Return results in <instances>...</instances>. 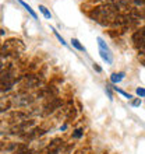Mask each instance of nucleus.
I'll return each instance as SVG.
<instances>
[{
  "label": "nucleus",
  "instance_id": "nucleus-1",
  "mask_svg": "<svg viewBox=\"0 0 145 154\" xmlns=\"http://www.w3.org/2000/svg\"><path fill=\"white\" fill-rule=\"evenodd\" d=\"M61 104H63V101H61L60 98H55V97H50V101L45 105V115H49L52 114L55 109H57V108H60Z\"/></svg>",
  "mask_w": 145,
  "mask_h": 154
},
{
  "label": "nucleus",
  "instance_id": "nucleus-2",
  "mask_svg": "<svg viewBox=\"0 0 145 154\" xmlns=\"http://www.w3.org/2000/svg\"><path fill=\"white\" fill-rule=\"evenodd\" d=\"M144 39H145V27L141 29H138V31H135L133 35V41L135 42V45H140V46H141Z\"/></svg>",
  "mask_w": 145,
  "mask_h": 154
},
{
  "label": "nucleus",
  "instance_id": "nucleus-3",
  "mask_svg": "<svg viewBox=\"0 0 145 154\" xmlns=\"http://www.w3.org/2000/svg\"><path fill=\"white\" fill-rule=\"evenodd\" d=\"M99 53H101L102 59H103L106 63H109V65H110V63L113 62V57H112V53H110V52H106V51H102V49H101V51H99Z\"/></svg>",
  "mask_w": 145,
  "mask_h": 154
},
{
  "label": "nucleus",
  "instance_id": "nucleus-4",
  "mask_svg": "<svg viewBox=\"0 0 145 154\" xmlns=\"http://www.w3.org/2000/svg\"><path fill=\"white\" fill-rule=\"evenodd\" d=\"M123 79H124V73H123V72H120V73H113L112 76H110V81L114 83V84H116V83H120Z\"/></svg>",
  "mask_w": 145,
  "mask_h": 154
},
{
  "label": "nucleus",
  "instance_id": "nucleus-5",
  "mask_svg": "<svg viewBox=\"0 0 145 154\" xmlns=\"http://www.w3.org/2000/svg\"><path fill=\"white\" fill-rule=\"evenodd\" d=\"M20 3H21V6H24V8H25V10H27V11L29 13V14H31V16L34 17V18H35V20H36V18H38V17H36V13L34 11L32 8H31V6H29V4H27V3H25V2H22V0H20Z\"/></svg>",
  "mask_w": 145,
  "mask_h": 154
},
{
  "label": "nucleus",
  "instance_id": "nucleus-6",
  "mask_svg": "<svg viewBox=\"0 0 145 154\" xmlns=\"http://www.w3.org/2000/svg\"><path fill=\"white\" fill-rule=\"evenodd\" d=\"M71 44H72V46H74L75 49H78V51H82V52H85V48L80 44V41H78V39L72 38V39H71Z\"/></svg>",
  "mask_w": 145,
  "mask_h": 154
},
{
  "label": "nucleus",
  "instance_id": "nucleus-7",
  "mask_svg": "<svg viewBox=\"0 0 145 154\" xmlns=\"http://www.w3.org/2000/svg\"><path fill=\"white\" fill-rule=\"evenodd\" d=\"M98 45H99V48L102 49V51H106V52H110V49H109V46L108 45H106V42L103 39H102V38H98Z\"/></svg>",
  "mask_w": 145,
  "mask_h": 154
},
{
  "label": "nucleus",
  "instance_id": "nucleus-8",
  "mask_svg": "<svg viewBox=\"0 0 145 154\" xmlns=\"http://www.w3.org/2000/svg\"><path fill=\"white\" fill-rule=\"evenodd\" d=\"M39 10H40V13H42V14L46 17V18H52V14H50V11H49V10L45 7V6H42V4H40V6H39Z\"/></svg>",
  "mask_w": 145,
  "mask_h": 154
},
{
  "label": "nucleus",
  "instance_id": "nucleus-9",
  "mask_svg": "<svg viewBox=\"0 0 145 154\" xmlns=\"http://www.w3.org/2000/svg\"><path fill=\"white\" fill-rule=\"evenodd\" d=\"M67 111H69V114H67V122H69V121H71V119L75 118L77 111H75V108H69Z\"/></svg>",
  "mask_w": 145,
  "mask_h": 154
},
{
  "label": "nucleus",
  "instance_id": "nucleus-10",
  "mask_svg": "<svg viewBox=\"0 0 145 154\" xmlns=\"http://www.w3.org/2000/svg\"><path fill=\"white\" fill-rule=\"evenodd\" d=\"M16 154H32V151L28 150L27 146H20V149H18V151Z\"/></svg>",
  "mask_w": 145,
  "mask_h": 154
},
{
  "label": "nucleus",
  "instance_id": "nucleus-11",
  "mask_svg": "<svg viewBox=\"0 0 145 154\" xmlns=\"http://www.w3.org/2000/svg\"><path fill=\"white\" fill-rule=\"evenodd\" d=\"M52 31H53V32H55V35H56V38H57V39H59V41H60V42H61V45H64V46H67V42H64V39H63V37H61L60 34L57 32V31H56V29H55V28H52Z\"/></svg>",
  "mask_w": 145,
  "mask_h": 154
},
{
  "label": "nucleus",
  "instance_id": "nucleus-12",
  "mask_svg": "<svg viewBox=\"0 0 145 154\" xmlns=\"http://www.w3.org/2000/svg\"><path fill=\"white\" fill-rule=\"evenodd\" d=\"M82 134H84V130H82V129H77V130H74V133H72V137L80 139Z\"/></svg>",
  "mask_w": 145,
  "mask_h": 154
},
{
  "label": "nucleus",
  "instance_id": "nucleus-13",
  "mask_svg": "<svg viewBox=\"0 0 145 154\" xmlns=\"http://www.w3.org/2000/svg\"><path fill=\"white\" fill-rule=\"evenodd\" d=\"M114 90H116V91H117V93H119V94H121V95H124V97H126V98H127V100H131V98H133V97H131V95H130V94L124 93V91H123V90H120V88H117V87H114Z\"/></svg>",
  "mask_w": 145,
  "mask_h": 154
},
{
  "label": "nucleus",
  "instance_id": "nucleus-14",
  "mask_svg": "<svg viewBox=\"0 0 145 154\" xmlns=\"http://www.w3.org/2000/svg\"><path fill=\"white\" fill-rule=\"evenodd\" d=\"M137 95L138 97H145V88H142V87H138L137 88Z\"/></svg>",
  "mask_w": 145,
  "mask_h": 154
},
{
  "label": "nucleus",
  "instance_id": "nucleus-15",
  "mask_svg": "<svg viewBox=\"0 0 145 154\" xmlns=\"http://www.w3.org/2000/svg\"><path fill=\"white\" fill-rule=\"evenodd\" d=\"M106 94H108V97H109V100H113V95H112V91H110V88H109V85H106Z\"/></svg>",
  "mask_w": 145,
  "mask_h": 154
},
{
  "label": "nucleus",
  "instance_id": "nucleus-16",
  "mask_svg": "<svg viewBox=\"0 0 145 154\" xmlns=\"http://www.w3.org/2000/svg\"><path fill=\"white\" fill-rule=\"evenodd\" d=\"M140 104H141V100H140V98H137V100H134V101L131 102V105L133 106H138Z\"/></svg>",
  "mask_w": 145,
  "mask_h": 154
},
{
  "label": "nucleus",
  "instance_id": "nucleus-17",
  "mask_svg": "<svg viewBox=\"0 0 145 154\" xmlns=\"http://www.w3.org/2000/svg\"><path fill=\"white\" fill-rule=\"evenodd\" d=\"M93 69L96 70L98 73H101V72H102V69H101V67H99V66H98V65H96V63H93Z\"/></svg>",
  "mask_w": 145,
  "mask_h": 154
},
{
  "label": "nucleus",
  "instance_id": "nucleus-18",
  "mask_svg": "<svg viewBox=\"0 0 145 154\" xmlns=\"http://www.w3.org/2000/svg\"><path fill=\"white\" fill-rule=\"evenodd\" d=\"M134 3L137 4V6H138V4L141 6V4H144V0H134Z\"/></svg>",
  "mask_w": 145,
  "mask_h": 154
}]
</instances>
